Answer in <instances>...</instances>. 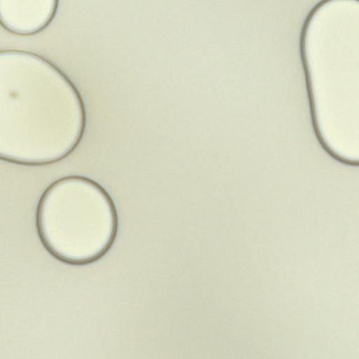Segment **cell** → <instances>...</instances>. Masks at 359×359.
I'll use <instances>...</instances> for the list:
<instances>
[{
	"instance_id": "obj_1",
	"label": "cell",
	"mask_w": 359,
	"mask_h": 359,
	"mask_svg": "<svg viewBox=\"0 0 359 359\" xmlns=\"http://www.w3.org/2000/svg\"><path fill=\"white\" fill-rule=\"evenodd\" d=\"M82 99L57 68L34 54L0 52V158L43 164L68 155L84 132Z\"/></svg>"
},
{
	"instance_id": "obj_2",
	"label": "cell",
	"mask_w": 359,
	"mask_h": 359,
	"mask_svg": "<svg viewBox=\"0 0 359 359\" xmlns=\"http://www.w3.org/2000/svg\"><path fill=\"white\" fill-rule=\"evenodd\" d=\"M42 239L58 258L85 263L100 257L116 231V215L106 192L95 182L69 177L52 184L39 205Z\"/></svg>"
},
{
	"instance_id": "obj_3",
	"label": "cell",
	"mask_w": 359,
	"mask_h": 359,
	"mask_svg": "<svg viewBox=\"0 0 359 359\" xmlns=\"http://www.w3.org/2000/svg\"><path fill=\"white\" fill-rule=\"evenodd\" d=\"M57 8V1H0V24L17 34H33L51 22Z\"/></svg>"
}]
</instances>
